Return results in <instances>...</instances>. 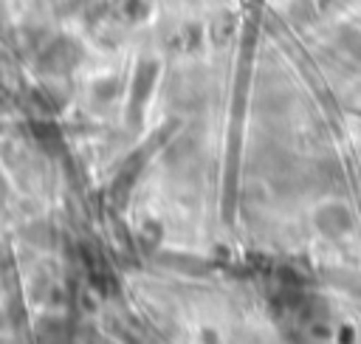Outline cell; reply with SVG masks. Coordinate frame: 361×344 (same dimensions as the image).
Here are the masks:
<instances>
[{"label": "cell", "instance_id": "6da1fadb", "mask_svg": "<svg viewBox=\"0 0 361 344\" xmlns=\"http://www.w3.org/2000/svg\"><path fill=\"white\" fill-rule=\"evenodd\" d=\"M316 226L324 237H344L350 228H353V214L344 203H322L319 211H316Z\"/></svg>", "mask_w": 361, "mask_h": 344}]
</instances>
